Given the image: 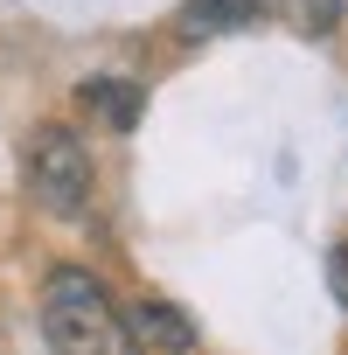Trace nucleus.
I'll return each mask as SVG.
<instances>
[{"label": "nucleus", "instance_id": "obj_1", "mask_svg": "<svg viewBox=\"0 0 348 355\" xmlns=\"http://www.w3.org/2000/svg\"><path fill=\"white\" fill-rule=\"evenodd\" d=\"M35 320L49 355H146L125 327V306L84 272V265H56L35 293Z\"/></svg>", "mask_w": 348, "mask_h": 355}, {"label": "nucleus", "instance_id": "obj_2", "mask_svg": "<svg viewBox=\"0 0 348 355\" xmlns=\"http://www.w3.org/2000/svg\"><path fill=\"white\" fill-rule=\"evenodd\" d=\"M21 174H28V196L49 209V216H84L91 209V189H98V174H91V153L70 125H35L28 132V153H21Z\"/></svg>", "mask_w": 348, "mask_h": 355}, {"label": "nucleus", "instance_id": "obj_3", "mask_svg": "<svg viewBox=\"0 0 348 355\" xmlns=\"http://www.w3.org/2000/svg\"><path fill=\"white\" fill-rule=\"evenodd\" d=\"M125 327L146 355H195V320L174 306V300H132L125 306Z\"/></svg>", "mask_w": 348, "mask_h": 355}, {"label": "nucleus", "instance_id": "obj_4", "mask_svg": "<svg viewBox=\"0 0 348 355\" xmlns=\"http://www.w3.org/2000/svg\"><path fill=\"white\" fill-rule=\"evenodd\" d=\"M279 8V0H189L182 15H174V28H182L189 42H202V35H230V28H251V21H265Z\"/></svg>", "mask_w": 348, "mask_h": 355}, {"label": "nucleus", "instance_id": "obj_5", "mask_svg": "<svg viewBox=\"0 0 348 355\" xmlns=\"http://www.w3.org/2000/svg\"><path fill=\"white\" fill-rule=\"evenodd\" d=\"M77 98H84V112H91L98 125H112V132H132L139 112H146V84H132V77H91Z\"/></svg>", "mask_w": 348, "mask_h": 355}, {"label": "nucleus", "instance_id": "obj_6", "mask_svg": "<svg viewBox=\"0 0 348 355\" xmlns=\"http://www.w3.org/2000/svg\"><path fill=\"white\" fill-rule=\"evenodd\" d=\"M279 8H286V21H293L306 42H327V35L341 28V15H348L341 0H279Z\"/></svg>", "mask_w": 348, "mask_h": 355}, {"label": "nucleus", "instance_id": "obj_7", "mask_svg": "<svg viewBox=\"0 0 348 355\" xmlns=\"http://www.w3.org/2000/svg\"><path fill=\"white\" fill-rule=\"evenodd\" d=\"M327 272H334V293H341V306H348V244H334V258H327Z\"/></svg>", "mask_w": 348, "mask_h": 355}]
</instances>
